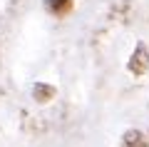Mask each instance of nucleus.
I'll list each match as a JSON object with an SVG mask.
<instances>
[{"label":"nucleus","instance_id":"obj_1","mask_svg":"<svg viewBox=\"0 0 149 147\" xmlns=\"http://www.w3.org/2000/svg\"><path fill=\"white\" fill-rule=\"evenodd\" d=\"M127 70H129L132 75H137V77L149 72V50H147L144 42H139V45L134 47L132 58H129V63H127Z\"/></svg>","mask_w":149,"mask_h":147},{"label":"nucleus","instance_id":"obj_2","mask_svg":"<svg viewBox=\"0 0 149 147\" xmlns=\"http://www.w3.org/2000/svg\"><path fill=\"white\" fill-rule=\"evenodd\" d=\"M45 8H47L50 15H55V18H65V15H70V13H72L74 0H45Z\"/></svg>","mask_w":149,"mask_h":147},{"label":"nucleus","instance_id":"obj_3","mask_svg":"<svg viewBox=\"0 0 149 147\" xmlns=\"http://www.w3.org/2000/svg\"><path fill=\"white\" fill-rule=\"evenodd\" d=\"M122 147H149V140L142 130H127L122 135Z\"/></svg>","mask_w":149,"mask_h":147},{"label":"nucleus","instance_id":"obj_4","mask_svg":"<svg viewBox=\"0 0 149 147\" xmlns=\"http://www.w3.org/2000/svg\"><path fill=\"white\" fill-rule=\"evenodd\" d=\"M32 97H35L37 102H50L55 97V87L47 82H35V87H32Z\"/></svg>","mask_w":149,"mask_h":147}]
</instances>
